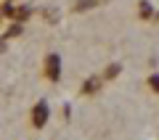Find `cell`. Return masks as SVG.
Returning <instances> with one entry per match:
<instances>
[{
	"instance_id": "7a4b0ae2",
	"label": "cell",
	"mask_w": 159,
	"mask_h": 140,
	"mask_svg": "<svg viewBox=\"0 0 159 140\" xmlns=\"http://www.w3.org/2000/svg\"><path fill=\"white\" fill-rule=\"evenodd\" d=\"M58 69H61V61H58V56H48V63H45L48 79H58Z\"/></svg>"
},
{
	"instance_id": "6da1fadb",
	"label": "cell",
	"mask_w": 159,
	"mask_h": 140,
	"mask_svg": "<svg viewBox=\"0 0 159 140\" xmlns=\"http://www.w3.org/2000/svg\"><path fill=\"white\" fill-rule=\"evenodd\" d=\"M32 122H34V127H43V124L48 122V106H45V103H37V106H34Z\"/></svg>"
}]
</instances>
